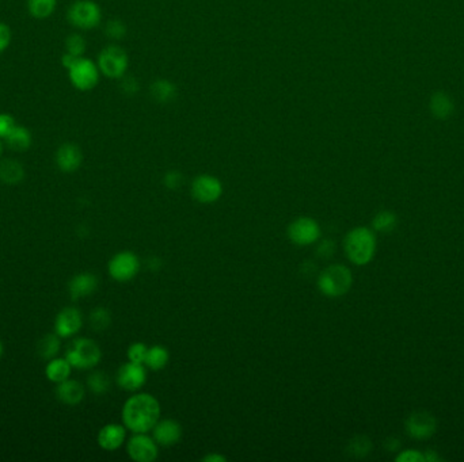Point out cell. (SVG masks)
<instances>
[{
    "label": "cell",
    "mask_w": 464,
    "mask_h": 462,
    "mask_svg": "<svg viewBox=\"0 0 464 462\" xmlns=\"http://www.w3.org/2000/svg\"><path fill=\"white\" fill-rule=\"evenodd\" d=\"M4 140L13 151L23 152V151L29 150L30 145H32V133L25 126L17 125L14 128V131L7 136Z\"/></svg>",
    "instance_id": "24"
},
{
    "label": "cell",
    "mask_w": 464,
    "mask_h": 462,
    "mask_svg": "<svg viewBox=\"0 0 464 462\" xmlns=\"http://www.w3.org/2000/svg\"><path fill=\"white\" fill-rule=\"evenodd\" d=\"M163 183L167 189L176 190L183 185V175L178 171H169L163 178Z\"/></svg>",
    "instance_id": "36"
},
{
    "label": "cell",
    "mask_w": 464,
    "mask_h": 462,
    "mask_svg": "<svg viewBox=\"0 0 464 462\" xmlns=\"http://www.w3.org/2000/svg\"><path fill=\"white\" fill-rule=\"evenodd\" d=\"M169 362V351L163 346H153L148 348L144 365L151 370H162Z\"/></svg>",
    "instance_id": "25"
},
{
    "label": "cell",
    "mask_w": 464,
    "mask_h": 462,
    "mask_svg": "<svg viewBox=\"0 0 464 462\" xmlns=\"http://www.w3.org/2000/svg\"><path fill=\"white\" fill-rule=\"evenodd\" d=\"M399 444L401 443L398 442L397 440H394V438H389V440H387V449L388 450H395V449H398L399 447Z\"/></svg>",
    "instance_id": "43"
},
{
    "label": "cell",
    "mask_w": 464,
    "mask_h": 462,
    "mask_svg": "<svg viewBox=\"0 0 464 462\" xmlns=\"http://www.w3.org/2000/svg\"><path fill=\"white\" fill-rule=\"evenodd\" d=\"M147 351H148V347L146 346V345H143V343H134V345H131V347L128 348V359L131 362L143 364L144 365V359H146Z\"/></svg>",
    "instance_id": "33"
},
{
    "label": "cell",
    "mask_w": 464,
    "mask_h": 462,
    "mask_svg": "<svg viewBox=\"0 0 464 462\" xmlns=\"http://www.w3.org/2000/svg\"><path fill=\"white\" fill-rule=\"evenodd\" d=\"M432 114L439 119H446L453 113V102L445 93H436L429 103Z\"/></svg>",
    "instance_id": "21"
},
{
    "label": "cell",
    "mask_w": 464,
    "mask_h": 462,
    "mask_svg": "<svg viewBox=\"0 0 464 462\" xmlns=\"http://www.w3.org/2000/svg\"><path fill=\"white\" fill-rule=\"evenodd\" d=\"M160 419V404L150 393L131 396L122 407V422L135 434L148 433Z\"/></svg>",
    "instance_id": "1"
},
{
    "label": "cell",
    "mask_w": 464,
    "mask_h": 462,
    "mask_svg": "<svg viewBox=\"0 0 464 462\" xmlns=\"http://www.w3.org/2000/svg\"><path fill=\"white\" fill-rule=\"evenodd\" d=\"M60 350V336L58 334L45 335L37 345V352L44 359H52L58 355Z\"/></svg>",
    "instance_id": "26"
},
{
    "label": "cell",
    "mask_w": 464,
    "mask_h": 462,
    "mask_svg": "<svg viewBox=\"0 0 464 462\" xmlns=\"http://www.w3.org/2000/svg\"><path fill=\"white\" fill-rule=\"evenodd\" d=\"M397 461L402 462H421L424 461V454L418 453L417 450H406L397 457Z\"/></svg>",
    "instance_id": "38"
},
{
    "label": "cell",
    "mask_w": 464,
    "mask_h": 462,
    "mask_svg": "<svg viewBox=\"0 0 464 462\" xmlns=\"http://www.w3.org/2000/svg\"><path fill=\"white\" fill-rule=\"evenodd\" d=\"M11 42V30L6 23L0 22V52L8 48Z\"/></svg>",
    "instance_id": "37"
},
{
    "label": "cell",
    "mask_w": 464,
    "mask_h": 462,
    "mask_svg": "<svg viewBox=\"0 0 464 462\" xmlns=\"http://www.w3.org/2000/svg\"><path fill=\"white\" fill-rule=\"evenodd\" d=\"M1 354H3V343H1V341H0V357H1Z\"/></svg>",
    "instance_id": "46"
},
{
    "label": "cell",
    "mask_w": 464,
    "mask_h": 462,
    "mask_svg": "<svg viewBox=\"0 0 464 462\" xmlns=\"http://www.w3.org/2000/svg\"><path fill=\"white\" fill-rule=\"evenodd\" d=\"M72 86L80 91H90L98 84L99 68L94 61L89 58H79L68 70Z\"/></svg>",
    "instance_id": "7"
},
{
    "label": "cell",
    "mask_w": 464,
    "mask_h": 462,
    "mask_svg": "<svg viewBox=\"0 0 464 462\" xmlns=\"http://www.w3.org/2000/svg\"><path fill=\"white\" fill-rule=\"evenodd\" d=\"M84 386L75 380H65L58 384L56 396L58 400L68 405H77L84 399Z\"/></svg>",
    "instance_id": "19"
},
{
    "label": "cell",
    "mask_w": 464,
    "mask_h": 462,
    "mask_svg": "<svg viewBox=\"0 0 464 462\" xmlns=\"http://www.w3.org/2000/svg\"><path fill=\"white\" fill-rule=\"evenodd\" d=\"M151 97L157 103H170L176 98V87L169 80L159 79L151 86Z\"/></svg>",
    "instance_id": "23"
},
{
    "label": "cell",
    "mask_w": 464,
    "mask_h": 462,
    "mask_svg": "<svg viewBox=\"0 0 464 462\" xmlns=\"http://www.w3.org/2000/svg\"><path fill=\"white\" fill-rule=\"evenodd\" d=\"M0 154H1V143H0Z\"/></svg>",
    "instance_id": "47"
},
{
    "label": "cell",
    "mask_w": 464,
    "mask_h": 462,
    "mask_svg": "<svg viewBox=\"0 0 464 462\" xmlns=\"http://www.w3.org/2000/svg\"><path fill=\"white\" fill-rule=\"evenodd\" d=\"M25 176L23 167L17 160H4L0 163V180L6 185H17Z\"/></svg>",
    "instance_id": "22"
},
{
    "label": "cell",
    "mask_w": 464,
    "mask_h": 462,
    "mask_svg": "<svg viewBox=\"0 0 464 462\" xmlns=\"http://www.w3.org/2000/svg\"><path fill=\"white\" fill-rule=\"evenodd\" d=\"M147 381V373L143 364L128 362L124 364L117 371V384L128 392H136L141 389Z\"/></svg>",
    "instance_id": "12"
},
{
    "label": "cell",
    "mask_w": 464,
    "mask_h": 462,
    "mask_svg": "<svg viewBox=\"0 0 464 462\" xmlns=\"http://www.w3.org/2000/svg\"><path fill=\"white\" fill-rule=\"evenodd\" d=\"M407 435L413 440H427L436 431V418L429 412H414L406 421Z\"/></svg>",
    "instance_id": "13"
},
{
    "label": "cell",
    "mask_w": 464,
    "mask_h": 462,
    "mask_svg": "<svg viewBox=\"0 0 464 462\" xmlns=\"http://www.w3.org/2000/svg\"><path fill=\"white\" fill-rule=\"evenodd\" d=\"M127 451L131 460L136 462H153L157 458L159 450L154 438L146 435V433L136 434L127 444Z\"/></svg>",
    "instance_id": "11"
},
{
    "label": "cell",
    "mask_w": 464,
    "mask_h": 462,
    "mask_svg": "<svg viewBox=\"0 0 464 462\" xmlns=\"http://www.w3.org/2000/svg\"><path fill=\"white\" fill-rule=\"evenodd\" d=\"M101 8L93 0H77L68 10V20L77 29H94L101 23Z\"/></svg>",
    "instance_id": "6"
},
{
    "label": "cell",
    "mask_w": 464,
    "mask_h": 462,
    "mask_svg": "<svg viewBox=\"0 0 464 462\" xmlns=\"http://www.w3.org/2000/svg\"><path fill=\"white\" fill-rule=\"evenodd\" d=\"M334 250H335V246H334V242L331 240H325L319 244L318 247V253L322 256V258H330L333 253H334Z\"/></svg>",
    "instance_id": "39"
},
{
    "label": "cell",
    "mask_w": 464,
    "mask_h": 462,
    "mask_svg": "<svg viewBox=\"0 0 464 462\" xmlns=\"http://www.w3.org/2000/svg\"><path fill=\"white\" fill-rule=\"evenodd\" d=\"M87 386L94 395H105L110 388V380L105 373L96 371L89 377Z\"/></svg>",
    "instance_id": "30"
},
{
    "label": "cell",
    "mask_w": 464,
    "mask_h": 462,
    "mask_svg": "<svg viewBox=\"0 0 464 462\" xmlns=\"http://www.w3.org/2000/svg\"><path fill=\"white\" fill-rule=\"evenodd\" d=\"M17 126L14 117L6 113L0 114V138H6Z\"/></svg>",
    "instance_id": "35"
},
{
    "label": "cell",
    "mask_w": 464,
    "mask_h": 462,
    "mask_svg": "<svg viewBox=\"0 0 464 462\" xmlns=\"http://www.w3.org/2000/svg\"><path fill=\"white\" fill-rule=\"evenodd\" d=\"M372 227L376 232L389 233L397 227V216L389 211H382L373 217Z\"/></svg>",
    "instance_id": "28"
},
{
    "label": "cell",
    "mask_w": 464,
    "mask_h": 462,
    "mask_svg": "<svg viewBox=\"0 0 464 462\" xmlns=\"http://www.w3.org/2000/svg\"><path fill=\"white\" fill-rule=\"evenodd\" d=\"M424 461H439V457H437L434 453H432V451L429 450V451H426L425 454H424Z\"/></svg>",
    "instance_id": "44"
},
{
    "label": "cell",
    "mask_w": 464,
    "mask_h": 462,
    "mask_svg": "<svg viewBox=\"0 0 464 462\" xmlns=\"http://www.w3.org/2000/svg\"><path fill=\"white\" fill-rule=\"evenodd\" d=\"M202 461L204 462H226L227 461V458L224 457V456H221V454H219V453H212V454H208V456H205L204 458H202Z\"/></svg>",
    "instance_id": "41"
},
{
    "label": "cell",
    "mask_w": 464,
    "mask_h": 462,
    "mask_svg": "<svg viewBox=\"0 0 464 462\" xmlns=\"http://www.w3.org/2000/svg\"><path fill=\"white\" fill-rule=\"evenodd\" d=\"M82 161H83V154H82L80 148L75 144L65 143L58 148V154H56V163H58V169L63 173L77 171V169L80 167Z\"/></svg>",
    "instance_id": "17"
},
{
    "label": "cell",
    "mask_w": 464,
    "mask_h": 462,
    "mask_svg": "<svg viewBox=\"0 0 464 462\" xmlns=\"http://www.w3.org/2000/svg\"><path fill=\"white\" fill-rule=\"evenodd\" d=\"M151 431L155 442L160 446H173L182 438V427L173 419H159Z\"/></svg>",
    "instance_id": "15"
},
{
    "label": "cell",
    "mask_w": 464,
    "mask_h": 462,
    "mask_svg": "<svg viewBox=\"0 0 464 462\" xmlns=\"http://www.w3.org/2000/svg\"><path fill=\"white\" fill-rule=\"evenodd\" d=\"M148 266H150V269L151 270L159 269L160 268V260L157 258H151L148 260Z\"/></svg>",
    "instance_id": "45"
},
{
    "label": "cell",
    "mask_w": 464,
    "mask_h": 462,
    "mask_svg": "<svg viewBox=\"0 0 464 462\" xmlns=\"http://www.w3.org/2000/svg\"><path fill=\"white\" fill-rule=\"evenodd\" d=\"M372 449V443L367 437H357L349 443V451L354 457H366Z\"/></svg>",
    "instance_id": "31"
},
{
    "label": "cell",
    "mask_w": 464,
    "mask_h": 462,
    "mask_svg": "<svg viewBox=\"0 0 464 462\" xmlns=\"http://www.w3.org/2000/svg\"><path fill=\"white\" fill-rule=\"evenodd\" d=\"M349 260L357 266L368 265L376 252V236L366 227H359L348 232L344 242Z\"/></svg>",
    "instance_id": "2"
},
{
    "label": "cell",
    "mask_w": 464,
    "mask_h": 462,
    "mask_svg": "<svg viewBox=\"0 0 464 462\" xmlns=\"http://www.w3.org/2000/svg\"><path fill=\"white\" fill-rule=\"evenodd\" d=\"M192 195L200 204H213L223 195V185L212 175H198L192 183Z\"/></svg>",
    "instance_id": "10"
},
{
    "label": "cell",
    "mask_w": 464,
    "mask_h": 462,
    "mask_svg": "<svg viewBox=\"0 0 464 462\" xmlns=\"http://www.w3.org/2000/svg\"><path fill=\"white\" fill-rule=\"evenodd\" d=\"M125 33H127V29H125V25L121 20H110L106 25V34L110 39H121L125 36Z\"/></svg>",
    "instance_id": "34"
},
{
    "label": "cell",
    "mask_w": 464,
    "mask_h": 462,
    "mask_svg": "<svg viewBox=\"0 0 464 462\" xmlns=\"http://www.w3.org/2000/svg\"><path fill=\"white\" fill-rule=\"evenodd\" d=\"M128 62V55L122 48L109 45L99 53L98 68L106 77L120 79L127 72Z\"/></svg>",
    "instance_id": "5"
},
{
    "label": "cell",
    "mask_w": 464,
    "mask_h": 462,
    "mask_svg": "<svg viewBox=\"0 0 464 462\" xmlns=\"http://www.w3.org/2000/svg\"><path fill=\"white\" fill-rule=\"evenodd\" d=\"M352 272L344 265H331L323 270L318 278V289L331 298L347 294L352 288Z\"/></svg>",
    "instance_id": "3"
},
{
    "label": "cell",
    "mask_w": 464,
    "mask_h": 462,
    "mask_svg": "<svg viewBox=\"0 0 464 462\" xmlns=\"http://www.w3.org/2000/svg\"><path fill=\"white\" fill-rule=\"evenodd\" d=\"M83 326L82 313L77 308L63 309L55 320V334L60 338H71Z\"/></svg>",
    "instance_id": "14"
},
{
    "label": "cell",
    "mask_w": 464,
    "mask_h": 462,
    "mask_svg": "<svg viewBox=\"0 0 464 462\" xmlns=\"http://www.w3.org/2000/svg\"><path fill=\"white\" fill-rule=\"evenodd\" d=\"M58 0H27L29 13L39 20L48 18L53 14Z\"/></svg>",
    "instance_id": "27"
},
{
    "label": "cell",
    "mask_w": 464,
    "mask_h": 462,
    "mask_svg": "<svg viewBox=\"0 0 464 462\" xmlns=\"http://www.w3.org/2000/svg\"><path fill=\"white\" fill-rule=\"evenodd\" d=\"M77 56H72V55H70V53H65L64 56H63V58H61V62H63V65L67 68V70H70L72 65H74V62L77 61Z\"/></svg>",
    "instance_id": "42"
},
{
    "label": "cell",
    "mask_w": 464,
    "mask_h": 462,
    "mask_svg": "<svg viewBox=\"0 0 464 462\" xmlns=\"http://www.w3.org/2000/svg\"><path fill=\"white\" fill-rule=\"evenodd\" d=\"M65 46H67V53L77 56V58H82L86 51V41L79 34H72L67 39Z\"/></svg>",
    "instance_id": "32"
},
{
    "label": "cell",
    "mask_w": 464,
    "mask_h": 462,
    "mask_svg": "<svg viewBox=\"0 0 464 462\" xmlns=\"http://www.w3.org/2000/svg\"><path fill=\"white\" fill-rule=\"evenodd\" d=\"M102 351L93 339L79 338L74 341L65 352V359L72 367L79 370H87L99 364Z\"/></svg>",
    "instance_id": "4"
},
{
    "label": "cell",
    "mask_w": 464,
    "mask_h": 462,
    "mask_svg": "<svg viewBox=\"0 0 464 462\" xmlns=\"http://www.w3.org/2000/svg\"><path fill=\"white\" fill-rule=\"evenodd\" d=\"M122 87H124V91L125 93H129V94H135V93L138 91V84H137V81L134 80V79H127L124 81Z\"/></svg>",
    "instance_id": "40"
},
{
    "label": "cell",
    "mask_w": 464,
    "mask_h": 462,
    "mask_svg": "<svg viewBox=\"0 0 464 462\" xmlns=\"http://www.w3.org/2000/svg\"><path fill=\"white\" fill-rule=\"evenodd\" d=\"M125 428L127 427L117 423L103 425L98 433V444L106 451H115L120 449L127 438Z\"/></svg>",
    "instance_id": "16"
},
{
    "label": "cell",
    "mask_w": 464,
    "mask_h": 462,
    "mask_svg": "<svg viewBox=\"0 0 464 462\" xmlns=\"http://www.w3.org/2000/svg\"><path fill=\"white\" fill-rule=\"evenodd\" d=\"M108 271L109 275L117 282H128L134 279L140 271V260L134 252L122 251L110 259Z\"/></svg>",
    "instance_id": "8"
},
{
    "label": "cell",
    "mask_w": 464,
    "mask_h": 462,
    "mask_svg": "<svg viewBox=\"0 0 464 462\" xmlns=\"http://www.w3.org/2000/svg\"><path fill=\"white\" fill-rule=\"evenodd\" d=\"M72 369L74 367L65 358H56L55 357V358L49 359L48 365L45 367V376L51 383L60 384V383L70 378Z\"/></svg>",
    "instance_id": "20"
},
{
    "label": "cell",
    "mask_w": 464,
    "mask_h": 462,
    "mask_svg": "<svg viewBox=\"0 0 464 462\" xmlns=\"http://www.w3.org/2000/svg\"><path fill=\"white\" fill-rule=\"evenodd\" d=\"M288 237L293 244L299 247L311 246L319 240L321 227L314 218L300 217L290 223Z\"/></svg>",
    "instance_id": "9"
},
{
    "label": "cell",
    "mask_w": 464,
    "mask_h": 462,
    "mask_svg": "<svg viewBox=\"0 0 464 462\" xmlns=\"http://www.w3.org/2000/svg\"><path fill=\"white\" fill-rule=\"evenodd\" d=\"M98 288L97 277L91 272H82L75 275L68 285L70 296L72 300H79L93 294Z\"/></svg>",
    "instance_id": "18"
},
{
    "label": "cell",
    "mask_w": 464,
    "mask_h": 462,
    "mask_svg": "<svg viewBox=\"0 0 464 462\" xmlns=\"http://www.w3.org/2000/svg\"><path fill=\"white\" fill-rule=\"evenodd\" d=\"M110 322H112V316H110V312L106 308L99 307V308L94 309L90 315V326L98 332L105 331L110 326Z\"/></svg>",
    "instance_id": "29"
}]
</instances>
